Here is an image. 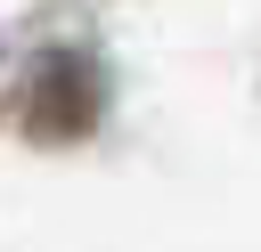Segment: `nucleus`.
I'll list each match as a JSON object with an SVG mask.
<instances>
[{
	"instance_id": "nucleus-1",
	"label": "nucleus",
	"mask_w": 261,
	"mask_h": 252,
	"mask_svg": "<svg viewBox=\"0 0 261 252\" xmlns=\"http://www.w3.org/2000/svg\"><path fill=\"white\" fill-rule=\"evenodd\" d=\"M98 114V81H90V57L73 49H49L24 81V130L33 138H82Z\"/></svg>"
}]
</instances>
